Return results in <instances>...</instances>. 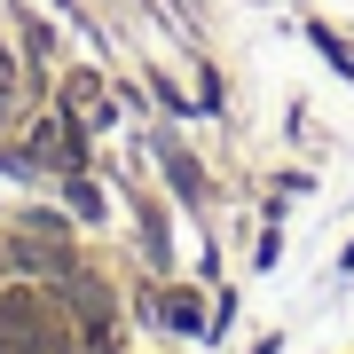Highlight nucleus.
I'll return each instance as SVG.
<instances>
[{
  "mask_svg": "<svg viewBox=\"0 0 354 354\" xmlns=\"http://www.w3.org/2000/svg\"><path fill=\"white\" fill-rule=\"evenodd\" d=\"M39 158H48V165H71V127L48 118V127H39Z\"/></svg>",
  "mask_w": 354,
  "mask_h": 354,
  "instance_id": "1",
  "label": "nucleus"
},
{
  "mask_svg": "<svg viewBox=\"0 0 354 354\" xmlns=\"http://www.w3.org/2000/svg\"><path fill=\"white\" fill-rule=\"evenodd\" d=\"M165 323H181V330H197L205 315H197V299H165Z\"/></svg>",
  "mask_w": 354,
  "mask_h": 354,
  "instance_id": "2",
  "label": "nucleus"
}]
</instances>
